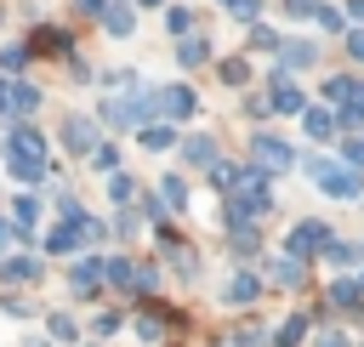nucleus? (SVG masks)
<instances>
[{"instance_id":"nucleus-43","label":"nucleus","mask_w":364,"mask_h":347,"mask_svg":"<svg viewBox=\"0 0 364 347\" xmlns=\"http://www.w3.org/2000/svg\"><path fill=\"white\" fill-rule=\"evenodd\" d=\"M222 6H228L239 23H256V11H262V0H222Z\"/></svg>"},{"instance_id":"nucleus-1","label":"nucleus","mask_w":364,"mask_h":347,"mask_svg":"<svg viewBox=\"0 0 364 347\" xmlns=\"http://www.w3.org/2000/svg\"><path fill=\"white\" fill-rule=\"evenodd\" d=\"M154 114H159V102H154V91H142V85L125 91V97H108V102L97 108V119H102V125H119V131H142Z\"/></svg>"},{"instance_id":"nucleus-3","label":"nucleus","mask_w":364,"mask_h":347,"mask_svg":"<svg viewBox=\"0 0 364 347\" xmlns=\"http://www.w3.org/2000/svg\"><path fill=\"white\" fill-rule=\"evenodd\" d=\"M46 284V256L40 250H6L0 256V290H34Z\"/></svg>"},{"instance_id":"nucleus-23","label":"nucleus","mask_w":364,"mask_h":347,"mask_svg":"<svg viewBox=\"0 0 364 347\" xmlns=\"http://www.w3.org/2000/svg\"><path fill=\"white\" fill-rule=\"evenodd\" d=\"M324 97H330L336 108H347V102L364 97V80H353V74H330V80H324Z\"/></svg>"},{"instance_id":"nucleus-16","label":"nucleus","mask_w":364,"mask_h":347,"mask_svg":"<svg viewBox=\"0 0 364 347\" xmlns=\"http://www.w3.org/2000/svg\"><path fill=\"white\" fill-rule=\"evenodd\" d=\"M154 102H159V114H165V119H193V108H199V97H193L188 85H159V91H154Z\"/></svg>"},{"instance_id":"nucleus-14","label":"nucleus","mask_w":364,"mask_h":347,"mask_svg":"<svg viewBox=\"0 0 364 347\" xmlns=\"http://www.w3.org/2000/svg\"><path fill=\"white\" fill-rule=\"evenodd\" d=\"M0 154H17V159H46V137L28 125V119H17L11 131H6V148Z\"/></svg>"},{"instance_id":"nucleus-9","label":"nucleus","mask_w":364,"mask_h":347,"mask_svg":"<svg viewBox=\"0 0 364 347\" xmlns=\"http://www.w3.org/2000/svg\"><path fill=\"white\" fill-rule=\"evenodd\" d=\"M262 290H267V279H262L256 267H233L228 284H222V307H256Z\"/></svg>"},{"instance_id":"nucleus-19","label":"nucleus","mask_w":364,"mask_h":347,"mask_svg":"<svg viewBox=\"0 0 364 347\" xmlns=\"http://www.w3.org/2000/svg\"><path fill=\"white\" fill-rule=\"evenodd\" d=\"M228 250H233V262H256V256H262V228H256V222L228 228Z\"/></svg>"},{"instance_id":"nucleus-54","label":"nucleus","mask_w":364,"mask_h":347,"mask_svg":"<svg viewBox=\"0 0 364 347\" xmlns=\"http://www.w3.org/2000/svg\"><path fill=\"white\" fill-rule=\"evenodd\" d=\"M136 6H159V0H136Z\"/></svg>"},{"instance_id":"nucleus-28","label":"nucleus","mask_w":364,"mask_h":347,"mask_svg":"<svg viewBox=\"0 0 364 347\" xmlns=\"http://www.w3.org/2000/svg\"><path fill=\"white\" fill-rule=\"evenodd\" d=\"M34 63V51L28 46H0V74L6 80H23V68Z\"/></svg>"},{"instance_id":"nucleus-36","label":"nucleus","mask_w":364,"mask_h":347,"mask_svg":"<svg viewBox=\"0 0 364 347\" xmlns=\"http://www.w3.org/2000/svg\"><path fill=\"white\" fill-rule=\"evenodd\" d=\"M301 125H307V137H330V131H336V114H330V108H307Z\"/></svg>"},{"instance_id":"nucleus-42","label":"nucleus","mask_w":364,"mask_h":347,"mask_svg":"<svg viewBox=\"0 0 364 347\" xmlns=\"http://www.w3.org/2000/svg\"><path fill=\"white\" fill-rule=\"evenodd\" d=\"M341 165L364 171V137H347V142H341Z\"/></svg>"},{"instance_id":"nucleus-8","label":"nucleus","mask_w":364,"mask_h":347,"mask_svg":"<svg viewBox=\"0 0 364 347\" xmlns=\"http://www.w3.org/2000/svg\"><path fill=\"white\" fill-rule=\"evenodd\" d=\"M40 205H46V193H34V188H23V193H11V205H6V216H11V228L23 233V245H34V239H40Z\"/></svg>"},{"instance_id":"nucleus-41","label":"nucleus","mask_w":364,"mask_h":347,"mask_svg":"<svg viewBox=\"0 0 364 347\" xmlns=\"http://www.w3.org/2000/svg\"><path fill=\"white\" fill-rule=\"evenodd\" d=\"M245 80H250V63L228 57V63H222V85H245Z\"/></svg>"},{"instance_id":"nucleus-6","label":"nucleus","mask_w":364,"mask_h":347,"mask_svg":"<svg viewBox=\"0 0 364 347\" xmlns=\"http://www.w3.org/2000/svg\"><path fill=\"white\" fill-rule=\"evenodd\" d=\"M40 102H46L40 85H28V80H6V74H0V119H28Z\"/></svg>"},{"instance_id":"nucleus-22","label":"nucleus","mask_w":364,"mask_h":347,"mask_svg":"<svg viewBox=\"0 0 364 347\" xmlns=\"http://www.w3.org/2000/svg\"><path fill=\"white\" fill-rule=\"evenodd\" d=\"M182 159L199 165V171H210V165H216V137H205V131H199V137H182Z\"/></svg>"},{"instance_id":"nucleus-49","label":"nucleus","mask_w":364,"mask_h":347,"mask_svg":"<svg viewBox=\"0 0 364 347\" xmlns=\"http://www.w3.org/2000/svg\"><path fill=\"white\" fill-rule=\"evenodd\" d=\"M347 51H353V63H364V28H353V34H347Z\"/></svg>"},{"instance_id":"nucleus-52","label":"nucleus","mask_w":364,"mask_h":347,"mask_svg":"<svg viewBox=\"0 0 364 347\" xmlns=\"http://www.w3.org/2000/svg\"><path fill=\"white\" fill-rule=\"evenodd\" d=\"M17 347H51V341H46V336H23Z\"/></svg>"},{"instance_id":"nucleus-51","label":"nucleus","mask_w":364,"mask_h":347,"mask_svg":"<svg viewBox=\"0 0 364 347\" xmlns=\"http://www.w3.org/2000/svg\"><path fill=\"white\" fill-rule=\"evenodd\" d=\"M80 11H85V17H102V11H108V0H80Z\"/></svg>"},{"instance_id":"nucleus-13","label":"nucleus","mask_w":364,"mask_h":347,"mask_svg":"<svg viewBox=\"0 0 364 347\" xmlns=\"http://www.w3.org/2000/svg\"><path fill=\"white\" fill-rule=\"evenodd\" d=\"M318 63V46L313 40H279V68H273V80H290L296 68H313Z\"/></svg>"},{"instance_id":"nucleus-18","label":"nucleus","mask_w":364,"mask_h":347,"mask_svg":"<svg viewBox=\"0 0 364 347\" xmlns=\"http://www.w3.org/2000/svg\"><path fill=\"white\" fill-rule=\"evenodd\" d=\"M0 165H6V176L23 182V188H40V182L51 176V159H17V154H0Z\"/></svg>"},{"instance_id":"nucleus-29","label":"nucleus","mask_w":364,"mask_h":347,"mask_svg":"<svg viewBox=\"0 0 364 347\" xmlns=\"http://www.w3.org/2000/svg\"><path fill=\"white\" fill-rule=\"evenodd\" d=\"M136 193H142V188H136V176H131V171H114V176H108V199H114L119 210H125V205H136Z\"/></svg>"},{"instance_id":"nucleus-26","label":"nucleus","mask_w":364,"mask_h":347,"mask_svg":"<svg viewBox=\"0 0 364 347\" xmlns=\"http://www.w3.org/2000/svg\"><path fill=\"white\" fill-rule=\"evenodd\" d=\"M102 28H108L114 40H125V34L136 28V11H131V6H119V0H108V11H102Z\"/></svg>"},{"instance_id":"nucleus-38","label":"nucleus","mask_w":364,"mask_h":347,"mask_svg":"<svg viewBox=\"0 0 364 347\" xmlns=\"http://www.w3.org/2000/svg\"><path fill=\"white\" fill-rule=\"evenodd\" d=\"M165 28H171L176 40H182V34H193V6H171V11H165Z\"/></svg>"},{"instance_id":"nucleus-12","label":"nucleus","mask_w":364,"mask_h":347,"mask_svg":"<svg viewBox=\"0 0 364 347\" xmlns=\"http://www.w3.org/2000/svg\"><path fill=\"white\" fill-rule=\"evenodd\" d=\"M40 330H46L51 347H80V336H85V324H80L68 307H46V313H40Z\"/></svg>"},{"instance_id":"nucleus-53","label":"nucleus","mask_w":364,"mask_h":347,"mask_svg":"<svg viewBox=\"0 0 364 347\" xmlns=\"http://www.w3.org/2000/svg\"><path fill=\"white\" fill-rule=\"evenodd\" d=\"M347 11H353V17H358V23H364V0H347Z\"/></svg>"},{"instance_id":"nucleus-15","label":"nucleus","mask_w":364,"mask_h":347,"mask_svg":"<svg viewBox=\"0 0 364 347\" xmlns=\"http://www.w3.org/2000/svg\"><path fill=\"white\" fill-rule=\"evenodd\" d=\"M102 279H108L114 296L136 301V262H131V256H102Z\"/></svg>"},{"instance_id":"nucleus-34","label":"nucleus","mask_w":364,"mask_h":347,"mask_svg":"<svg viewBox=\"0 0 364 347\" xmlns=\"http://www.w3.org/2000/svg\"><path fill=\"white\" fill-rule=\"evenodd\" d=\"M159 205H165V210H188V182H182V176H165V182H159Z\"/></svg>"},{"instance_id":"nucleus-21","label":"nucleus","mask_w":364,"mask_h":347,"mask_svg":"<svg viewBox=\"0 0 364 347\" xmlns=\"http://www.w3.org/2000/svg\"><path fill=\"white\" fill-rule=\"evenodd\" d=\"M125 324H131V319H125L119 307H97V313H91V341H114V336H125Z\"/></svg>"},{"instance_id":"nucleus-27","label":"nucleus","mask_w":364,"mask_h":347,"mask_svg":"<svg viewBox=\"0 0 364 347\" xmlns=\"http://www.w3.org/2000/svg\"><path fill=\"white\" fill-rule=\"evenodd\" d=\"M165 262H171V273H176L182 284H193V279H199V256H193L188 245H171V250H165Z\"/></svg>"},{"instance_id":"nucleus-48","label":"nucleus","mask_w":364,"mask_h":347,"mask_svg":"<svg viewBox=\"0 0 364 347\" xmlns=\"http://www.w3.org/2000/svg\"><path fill=\"white\" fill-rule=\"evenodd\" d=\"M245 114H250V119H262V114H273V108H267V97H245Z\"/></svg>"},{"instance_id":"nucleus-11","label":"nucleus","mask_w":364,"mask_h":347,"mask_svg":"<svg viewBox=\"0 0 364 347\" xmlns=\"http://www.w3.org/2000/svg\"><path fill=\"white\" fill-rule=\"evenodd\" d=\"M57 137H63V148H68L74 159H85V154H91V148L102 142V137H97V119H91V114H68V119L57 125Z\"/></svg>"},{"instance_id":"nucleus-55","label":"nucleus","mask_w":364,"mask_h":347,"mask_svg":"<svg viewBox=\"0 0 364 347\" xmlns=\"http://www.w3.org/2000/svg\"><path fill=\"white\" fill-rule=\"evenodd\" d=\"M80 347H102V341H80Z\"/></svg>"},{"instance_id":"nucleus-44","label":"nucleus","mask_w":364,"mask_h":347,"mask_svg":"<svg viewBox=\"0 0 364 347\" xmlns=\"http://www.w3.org/2000/svg\"><path fill=\"white\" fill-rule=\"evenodd\" d=\"M250 46H262V51H279V34H273V28H262V23H256V28H250Z\"/></svg>"},{"instance_id":"nucleus-24","label":"nucleus","mask_w":364,"mask_h":347,"mask_svg":"<svg viewBox=\"0 0 364 347\" xmlns=\"http://www.w3.org/2000/svg\"><path fill=\"white\" fill-rule=\"evenodd\" d=\"M176 63H182V68L210 63V40H205V34H182V40H176Z\"/></svg>"},{"instance_id":"nucleus-46","label":"nucleus","mask_w":364,"mask_h":347,"mask_svg":"<svg viewBox=\"0 0 364 347\" xmlns=\"http://www.w3.org/2000/svg\"><path fill=\"white\" fill-rule=\"evenodd\" d=\"M290 17H318V0H284Z\"/></svg>"},{"instance_id":"nucleus-30","label":"nucleus","mask_w":364,"mask_h":347,"mask_svg":"<svg viewBox=\"0 0 364 347\" xmlns=\"http://www.w3.org/2000/svg\"><path fill=\"white\" fill-rule=\"evenodd\" d=\"M318 256H324V262H330V267H353V262H358V256H364V250H358V245H347V239H336V233H330V239H324V250H318Z\"/></svg>"},{"instance_id":"nucleus-40","label":"nucleus","mask_w":364,"mask_h":347,"mask_svg":"<svg viewBox=\"0 0 364 347\" xmlns=\"http://www.w3.org/2000/svg\"><path fill=\"white\" fill-rule=\"evenodd\" d=\"M222 347H267V336H262V324H245V330H233Z\"/></svg>"},{"instance_id":"nucleus-4","label":"nucleus","mask_w":364,"mask_h":347,"mask_svg":"<svg viewBox=\"0 0 364 347\" xmlns=\"http://www.w3.org/2000/svg\"><path fill=\"white\" fill-rule=\"evenodd\" d=\"M63 284H68V296H74V301H97V296L108 290V279H102V256H91V250H85V256H74V262H68V273H63Z\"/></svg>"},{"instance_id":"nucleus-17","label":"nucleus","mask_w":364,"mask_h":347,"mask_svg":"<svg viewBox=\"0 0 364 347\" xmlns=\"http://www.w3.org/2000/svg\"><path fill=\"white\" fill-rule=\"evenodd\" d=\"M262 279H267L273 290H301V284H307V262H296V256H273Z\"/></svg>"},{"instance_id":"nucleus-25","label":"nucleus","mask_w":364,"mask_h":347,"mask_svg":"<svg viewBox=\"0 0 364 347\" xmlns=\"http://www.w3.org/2000/svg\"><path fill=\"white\" fill-rule=\"evenodd\" d=\"M301 341H307V313H290V319L267 336V347H301Z\"/></svg>"},{"instance_id":"nucleus-5","label":"nucleus","mask_w":364,"mask_h":347,"mask_svg":"<svg viewBox=\"0 0 364 347\" xmlns=\"http://www.w3.org/2000/svg\"><path fill=\"white\" fill-rule=\"evenodd\" d=\"M250 165L262 176H284V171H296V148L284 137H250Z\"/></svg>"},{"instance_id":"nucleus-32","label":"nucleus","mask_w":364,"mask_h":347,"mask_svg":"<svg viewBox=\"0 0 364 347\" xmlns=\"http://www.w3.org/2000/svg\"><path fill=\"white\" fill-rule=\"evenodd\" d=\"M136 142H142L148 154H165V148H176V131H171V125H142Z\"/></svg>"},{"instance_id":"nucleus-7","label":"nucleus","mask_w":364,"mask_h":347,"mask_svg":"<svg viewBox=\"0 0 364 347\" xmlns=\"http://www.w3.org/2000/svg\"><path fill=\"white\" fill-rule=\"evenodd\" d=\"M324 239H330V228H324L318 216H301V222H290V233H284V256L307 262V256L324 250Z\"/></svg>"},{"instance_id":"nucleus-35","label":"nucleus","mask_w":364,"mask_h":347,"mask_svg":"<svg viewBox=\"0 0 364 347\" xmlns=\"http://www.w3.org/2000/svg\"><path fill=\"white\" fill-rule=\"evenodd\" d=\"M358 301H364L358 279H336V284H330V307H358Z\"/></svg>"},{"instance_id":"nucleus-39","label":"nucleus","mask_w":364,"mask_h":347,"mask_svg":"<svg viewBox=\"0 0 364 347\" xmlns=\"http://www.w3.org/2000/svg\"><path fill=\"white\" fill-rule=\"evenodd\" d=\"M239 171H245V165H228V159H216V165H210V188H222V193H228V188L239 182Z\"/></svg>"},{"instance_id":"nucleus-50","label":"nucleus","mask_w":364,"mask_h":347,"mask_svg":"<svg viewBox=\"0 0 364 347\" xmlns=\"http://www.w3.org/2000/svg\"><path fill=\"white\" fill-rule=\"evenodd\" d=\"M313 347H353V341H347V336H336V330H324V336H318Z\"/></svg>"},{"instance_id":"nucleus-10","label":"nucleus","mask_w":364,"mask_h":347,"mask_svg":"<svg viewBox=\"0 0 364 347\" xmlns=\"http://www.w3.org/2000/svg\"><path fill=\"white\" fill-rule=\"evenodd\" d=\"M171 324H176V313H171V307H154V301H142V307L131 313V324H125V330H131L136 341H148V347H154V341H165V330H171Z\"/></svg>"},{"instance_id":"nucleus-2","label":"nucleus","mask_w":364,"mask_h":347,"mask_svg":"<svg viewBox=\"0 0 364 347\" xmlns=\"http://www.w3.org/2000/svg\"><path fill=\"white\" fill-rule=\"evenodd\" d=\"M307 176L318 182L324 199H341V205L364 193V171H353V165H341V159H307Z\"/></svg>"},{"instance_id":"nucleus-45","label":"nucleus","mask_w":364,"mask_h":347,"mask_svg":"<svg viewBox=\"0 0 364 347\" xmlns=\"http://www.w3.org/2000/svg\"><path fill=\"white\" fill-rule=\"evenodd\" d=\"M11 245H23V233H17V228H11V216H0V256H6V250H11Z\"/></svg>"},{"instance_id":"nucleus-31","label":"nucleus","mask_w":364,"mask_h":347,"mask_svg":"<svg viewBox=\"0 0 364 347\" xmlns=\"http://www.w3.org/2000/svg\"><path fill=\"white\" fill-rule=\"evenodd\" d=\"M0 313H11V319H40L46 307H40V301H28L23 290H0Z\"/></svg>"},{"instance_id":"nucleus-47","label":"nucleus","mask_w":364,"mask_h":347,"mask_svg":"<svg viewBox=\"0 0 364 347\" xmlns=\"http://www.w3.org/2000/svg\"><path fill=\"white\" fill-rule=\"evenodd\" d=\"M318 23H324V28H336V34H341V11H336V6H318Z\"/></svg>"},{"instance_id":"nucleus-33","label":"nucleus","mask_w":364,"mask_h":347,"mask_svg":"<svg viewBox=\"0 0 364 347\" xmlns=\"http://www.w3.org/2000/svg\"><path fill=\"white\" fill-rule=\"evenodd\" d=\"M85 165H91L97 176H114V171H119V148H114V142H97V148L85 154Z\"/></svg>"},{"instance_id":"nucleus-20","label":"nucleus","mask_w":364,"mask_h":347,"mask_svg":"<svg viewBox=\"0 0 364 347\" xmlns=\"http://www.w3.org/2000/svg\"><path fill=\"white\" fill-rule=\"evenodd\" d=\"M267 108H273V114H307V97H301V85H290V80H273V97H267Z\"/></svg>"},{"instance_id":"nucleus-37","label":"nucleus","mask_w":364,"mask_h":347,"mask_svg":"<svg viewBox=\"0 0 364 347\" xmlns=\"http://www.w3.org/2000/svg\"><path fill=\"white\" fill-rule=\"evenodd\" d=\"M136 222H142V216H136V205H125V210L108 222V239H136Z\"/></svg>"}]
</instances>
